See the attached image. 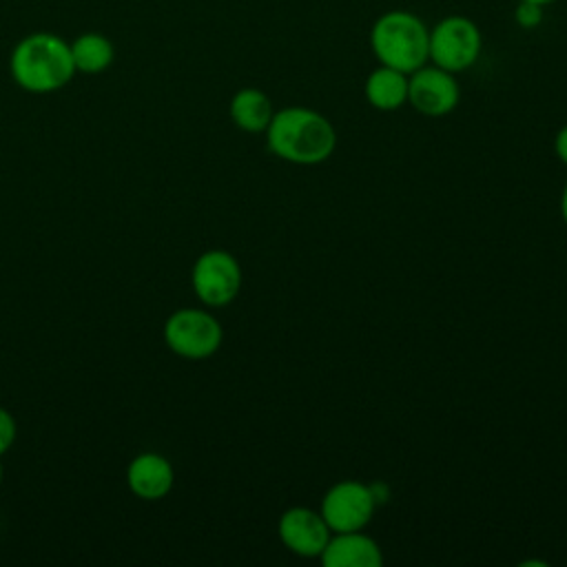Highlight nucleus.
Masks as SVG:
<instances>
[{"label":"nucleus","instance_id":"nucleus-5","mask_svg":"<svg viewBox=\"0 0 567 567\" xmlns=\"http://www.w3.org/2000/svg\"><path fill=\"white\" fill-rule=\"evenodd\" d=\"M164 341L173 354L202 361L219 350L224 328L204 308H179L164 321Z\"/></svg>","mask_w":567,"mask_h":567},{"label":"nucleus","instance_id":"nucleus-1","mask_svg":"<svg viewBox=\"0 0 567 567\" xmlns=\"http://www.w3.org/2000/svg\"><path fill=\"white\" fill-rule=\"evenodd\" d=\"M266 146L288 164L317 166L337 148L332 122L310 106H284L275 111L266 128Z\"/></svg>","mask_w":567,"mask_h":567},{"label":"nucleus","instance_id":"nucleus-15","mask_svg":"<svg viewBox=\"0 0 567 567\" xmlns=\"http://www.w3.org/2000/svg\"><path fill=\"white\" fill-rule=\"evenodd\" d=\"M543 9L540 4H534V2H516V9H514V22L520 27V29H536L540 22H543Z\"/></svg>","mask_w":567,"mask_h":567},{"label":"nucleus","instance_id":"nucleus-19","mask_svg":"<svg viewBox=\"0 0 567 567\" xmlns=\"http://www.w3.org/2000/svg\"><path fill=\"white\" fill-rule=\"evenodd\" d=\"M516 2H534V4H540V7H547V4H551V2H556V0H516Z\"/></svg>","mask_w":567,"mask_h":567},{"label":"nucleus","instance_id":"nucleus-17","mask_svg":"<svg viewBox=\"0 0 567 567\" xmlns=\"http://www.w3.org/2000/svg\"><path fill=\"white\" fill-rule=\"evenodd\" d=\"M554 151L563 164H567V124L554 137Z\"/></svg>","mask_w":567,"mask_h":567},{"label":"nucleus","instance_id":"nucleus-6","mask_svg":"<svg viewBox=\"0 0 567 567\" xmlns=\"http://www.w3.org/2000/svg\"><path fill=\"white\" fill-rule=\"evenodd\" d=\"M190 286L204 306L224 308L233 303L241 290V266L228 250H204L193 264Z\"/></svg>","mask_w":567,"mask_h":567},{"label":"nucleus","instance_id":"nucleus-14","mask_svg":"<svg viewBox=\"0 0 567 567\" xmlns=\"http://www.w3.org/2000/svg\"><path fill=\"white\" fill-rule=\"evenodd\" d=\"M69 44H71V58H73L78 73L95 75V73L106 71L113 64L115 49H113V42L104 33L86 31V33H80Z\"/></svg>","mask_w":567,"mask_h":567},{"label":"nucleus","instance_id":"nucleus-2","mask_svg":"<svg viewBox=\"0 0 567 567\" xmlns=\"http://www.w3.org/2000/svg\"><path fill=\"white\" fill-rule=\"evenodd\" d=\"M9 73L27 93H53L64 89L75 71L71 44L51 33L35 31L16 42L9 55Z\"/></svg>","mask_w":567,"mask_h":567},{"label":"nucleus","instance_id":"nucleus-16","mask_svg":"<svg viewBox=\"0 0 567 567\" xmlns=\"http://www.w3.org/2000/svg\"><path fill=\"white\" fill-rule=\"evenodd\" d=\"M18 425L13 414L7 408H0V456L16 443Z\"/></svg>","mask_w":567,"mask_h":567},{"label":"nucleus","instance_id":"nucleus-20","mask_svg":"<svg viewBox=\"0 0 567 567\" xmlns=\"http://www.w3.org/2000/svg\"><path fill=\"white\" fill-rule=\"evenodd\" d=\"M2 476H4V470H2V463H0V483H2Z\"/></svg>","mask_w":567,"mask_h":567},{"label":"nucleus","instance_id":"nucleus-3","mask_svg":"<svg viewBox=\"0 0 567 567\" xmlns=\"http://www.w3.org/2000/svg\"><path fill=\"white\" fill-rule=\"evenodd\" d=\"M370 49L379 64L410 75L430 62V27L414 11H383L370 27Z\"/></svg>","mask_w":567,"mask_h":567},{"label":"nucleus","instance_id":"nucleus-12","mask_svg":"<svg viewBox=\"0 0 567 567\" xmlns=\"http://www.w3.org/2000/svg\"><path fill=\"white\" fill-rule=\"evenodd\" d=\"M363 95L377 111H396L408 102V73L379 64L368 73L363 82Z\"/></svg>","mask_w":567,"mask_h":567},{"label":"nucleus","instance_id":"nucleus-8","mask_svg":"<svg viewBox=\"0 0 567 567\" xmlns=\"http://www.w3.org/2000/svg\"><path fill=\"white\" fill-rule=\"evenodd\" d=\"M461 100L456 73H450L432 62L408 75V104L425 117L450 115Z\"/></svg>","mask_w":567,"mask_h":567},{"label":"nucleus","instance_id":"nucleus-4","mask_svg":"<svg viewBox=\"0 0 567 567\" xmlns=\"http://www.w3.org/2000/svg\"><path fill=\"white\" fill-rule=\"evenodd\" d=\"M483 51V33L478 24L467 16H445L430 27V62L461 73L476 64Z\"/></svg>","mask_w":567,"mask_h":567},{"label":"nucleus","instance_id":"nucleus-7","mask_svg":"<svg viewBox=\"0 0 567 567\" xmlns=\"http://www.w3.org/2000/svg\"><path fill=\"white\" fill-rule=\"evenodd\" d=\"M377 507V496L372 492V485H365L361 481H339L321 498L319 512L323 520L328 523L330 532H354L363 529Z\"/></svg>","mask_w":567,"mask_h":567},{"label":"nucleus","instance_id":"nucleus-9","mask_svg":"<svg viewBox=\"0 0 567 567\" xmlns=\"http://www.w3.org/2000/svg\"><path fill=\"white\" fill-rule=\"evenodd\" d=\"M277 534L284 547L301 558H319L332 536L321 512L303 505L288 507L279 516Z\"/></svg>","mask_w":567,"mask_h":567},{"label":"nucleus","instance_id":"nucleus-13","mask_svg":"<svg viewBox=\"0 0 567 567\" xmlns=\"http://www.w3.org/2000/svg\"><path fill=\"white\" fill-rule=\"evenodd\" d=\"M228 113H230L233 124L239 131L266 133V128L275 115V106L261 89L244 86L230 97Z\"/></svg>","mask_w":567,"mask_h":567},{"label":"nucleus","instance_id":"nucleus-18","mask_svg":"<svg viewBox=\"0 0 567 567\" xmlns=\"http://www.w3.org/2000/svg\"><path fill=\"white\" fill-rule=\"evenodd\" d=\"M560 215H563V221L567 224V182H565L563 193H560Z\"/></svg>","mask_w":567,"mask_h":567},{"label":"nucleus","instance_id":"nucleus-10","mask_svg":"<svg viewBox=\"0 0 567 567\" xmlns=\"http://www.w3.org/2000/svg\"><path fill=\"white\" fill-rule=\"evenodd\" d=\"M175 483L171 461L159 452H142L126 467V485L142 501L164 498Z\"/></svg>","mask_w":567,"mask_h":567},{"label":"nucleus","instance_id":"nucleus-11","mask_svg":"<svg viewBox=\"0 0 567 567\" xmlns=\"http://www.w3.org/2000/svg\"><path fill=\"white\" fill-rule=\"evenodd\" d=\"M319 560L326 567H379L383 554L379 543L363 529L332 532Z\"/></svg>","mask_w":567,"mask_h":567}]
</instances>
